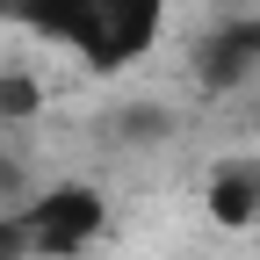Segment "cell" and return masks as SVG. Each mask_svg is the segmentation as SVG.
I'll return each mask as SVG.
<instances>
[{
  "instance_id": "1",
  "label": "cell",
  "mask_w": 260,
  "mask_h": 260,
  "mask_svg": "<svg viewBox=\"0 0 260 260\" xmlns=\"http://www.w3.org/2000/svg\"><path fill=\"white\" fill-rule=\"evenodd\" d=\"M167 8L174 0H80L65 51H73L87 73H123V65L152 58L159 29H167Z\"/></svg>"
},
{
  "instance_id": "2",
  "label": "cell",
  "mask_w": 260,
  "mask_h": 260,
  "mask_svg": "<svg viewBox=\"0 0 260 260\" xmlns=\"http://www.w3.org/2000/svg\"><path fill=\"white\" fill-rule=\"evenodd\" d=\"M15 224H22V239H29L37 260H73V253H87L94 239H102L109 203H102L94 181H58V188L29 195V203L15 210Z\"/></svg>"
},
{
  "instance_id": "3",
  "label": "cell",
  "mask_w": 260,
  "mask_h": 260,
  "mask_svg": "<svg viewBox=\"0 0 260 260\" xmlns=\"http://www.w3.org/2000/svg\"><path fill=\"white\" fill-rule=\"evenodd\" d=\"M253 73H260V22H224V29H210V37L195 44V80L210 94L246 87Z\"/></svg>"
},
{
  "instance_id": "4",
  "label": "cell",
  "mask_w": 260,
  "mask_h": 260,
  "mask_svg": "<svg viewBox=\"0 0 260 260\" xmlns=\"http://www.w3.org/2000/svg\"><path fill=\"white\" fill-rule=\"evenodd\" d=\"M210 217L224 224V232L260 224V167H217L210 174Z\"/></svg>"
},
{
  "instance_id": "5",
  "label": "cell",
  "mask_w": 260,
  "mask_h": 260,
  "mask_svg": "<svg viewBox=\"0 0 260 260\" xmlns=\"http://www.w3.org/2000/svg\"><path fill=\"white\" fill-rule=\"evenodd\" d=\"M0 116H37V80H0Z\"/></svg>"
}]
</instances>
